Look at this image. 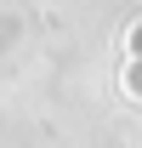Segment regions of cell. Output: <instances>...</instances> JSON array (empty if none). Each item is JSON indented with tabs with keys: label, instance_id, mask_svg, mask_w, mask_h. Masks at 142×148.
I'll use <instances>...</instances> for the list:
<instances>
[{
	"label": "cell",
	"instance_id": "obj_1",
	"mask_svg": "<svg viewBox=\"0 0 142 148\" xmlns=\"http://www.w3.org/2000/svg\"><path fill=\"white\" fill-rule=\"evenodd\" d=\"M125 86H131V91L142 97V69H131V80H125Z\"/></svg>",
	"mask_w": 142,
	"mask_h": 148
},
{
	"label": "cell",
	"instance_id": "obj_2",
	"mask_svg": "<svg viewBox=\"0 0 142 148\" xmlns=\"http://www.w3.org/2000/svg\"><path fill=\"white\" fill-rule=\"evenodd\" d=\"M131 51L142 57V23H137V29H131Z\"/></svg>",
	"mask_w": 142,
	"mask_h": 148
}]
</instances>
